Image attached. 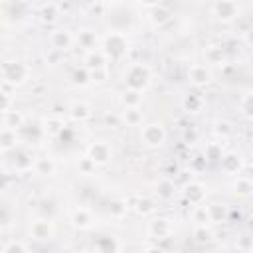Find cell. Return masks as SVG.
<instances>
[{"instance_id":"obj_1","label":"cell","mask_w":253,"mask_h":253,"mask_svg":"<svg viewBox=\"0 0 253 253\" xmlns=\"http://www.w3.org/2000/svg\"><path fill=\"white\" fill-rule=\"evenodd\" d=\"M123 77H125V83H126L128 89L144 91L150 85L152 73H150V67L144 65V63H130Z\"/></svg>"},{"instance_id":"obj_2","label":"cell","mask_w":253,"mask_h":253,"mask_svg":"<svg viewBox=\"0 0 253 253\" xmlns=\"http://www.w3.org/2000/svg\"><path fill=\"white\" fill-rule=\"evenodd\" d=\"M2 77H4V83L6 85H22L30 77V67L24 61H20V59L4 61V65H2Z\"/></svg>"},{"instance_id":"obj_3","label":"cell","mask_w":253,"mask_h":253,"mask_svg":"<svg viewBox=\"0 0 253 253\" xmlns=\"http://www.w3.org/2000/svg\"><path fill=\"white\" fill-rule=\"evenodd\" d=\"M103 51L107 57L111 59H121L126 55L128 51V40L123 32H111L107 38H105V45H103Z\"/></svg>"},{"instance_id":"obj_4","label":"cell","mask_w":253,"mask_h":253,"mask_svg":"<svg viewBox=\"0 0 253 253\" xmlns=\"http://www.w3.org/2000/svg\"><path fill=\"white\" fill-rule=\"evenodd\" d=\"M140 140L148 148H158L166 140V130H164V126L160 123H148V125H144L140 128Z\"/></svg>"},{"instance_id":"obj_5","label":"cell","mask_w":253,"mask_h":253,"mask_svg":"<svg viewBox=\"0 0 253 253\" xmlns=\"http://www.w3.org/2000/svg\"><path fill=\"white\" fill-rule=\"evenodd\" d=\"M211 12L219 22H231V20L239 18L241 8H239L237 0H215Z\"/></svg>"},{"instance_id":"obj_6","label":"cell","mask_w":253,"mask_h":253,"mask_svg":"<svg viewBox=\"0 0 253 253\" xmlns=\"http://www.w3.org/2000/svg\"><path fill=\"white\" fill-rule=\"evenodd\" d=\"M148 235L154 237V239H168L174 231V225H172V219L168 217H154L148 221Z\"/></svg>"},{"instance_id":"obj_7","label":"cell","mask_w":253,"mask_h":253,"mask_svg":"<svg viewBox=\"0 0 253 253\" xmlns=\"http://www.w3.org/2000/svg\"><path fill=\"white\" fill-rule=\"evenodd\" d=\"M188 79H190L192 85L204 87L211 81V69L208 67V63H194L188 69Z\"/></svg>"},{"instance_id":"obj_8","label":"cell","mask_w":253,"mask_h":253,"mask_svg":"<svg viewBox=\"0 0 253 253\" xmlns=\"http://www.w3.org/2000/svg\"><path fill=\"white\" fill-rule=\"evenodd\" d=\"M87 156H89L97 166H101V164H107V162L111 160L113 150H111V146H109L105 140H97V142H93V144L87 148Z\"/></svg>"},{"instance_id":"obj_9","label":"cell","mask_w":253,"mask_h":253,"mask_svg":"<svg viewBox=\"0 0 253 253\" xmlns=\"http://www.w3.org/2000/svg\"><path fill=\"white\" fill-rule=\"evenodd\" d=\"M53 223L49 219H34L30 223V237L32 239H38V241H45V239H51L53 237Z\"/></svg>"},{"instance_id":"obj_10","label":"cell","mask_w":253,"mask_h":253,"mask_svg":"<svg viewBox=\"0 0 253 253\" xmlns=\"http://www.w3.org/2000/svg\"><path fill=\"white\" fill-rule=\"evenodd\" d=\"M49 42H51V47L53 49L63 51V49H69L71 47V43L75 42V38H73V34L69 30L61 28V30H55V32L49 34Z\"/></svg>"},{"instance_id":"obj_11","label":"cell","mask_w":253,"mask_h":253,"mask_svg":"<svg viewBox=\"0 0 253 253\" xmlns=\"http://www.w3.org/2000/svg\"><path fill=\"white\" fill-rule=\"evenodd\" d=\"M219 166L227 176H237L241 166H243V160H241V156L237 152H227V154H223L219 158Z\"/></svg>"},{"instance_id":"obj_12","label":"cell","mask_w":253,"mask_h":253,"mask_svg":"<svg viewBox=\"0 0 253 253\" xmlns=\"http://www.w3.org/2000/svg\"><path fill=\"white\" fill-rule=\"evenodd\" d=\"M71 225L77 229H89L93 225V213L87 208H75L71 211Z\"/></svg>"},{"instance_id":"obj_13","label":"cell","mask_w":253,"mask_h":253,"mask_svg":"<svg viewBox=\"0 0 253 253\" xmlns=\"http://www.w3.org/2000/svg\"><path fill=\"white\" fill-rule=\"evenodd\" d=\"M184 196H186V200H188L192 206H198V204H204V200H206V190H204V186H202L200 182H190V184H186V188H184Z\"/></svg>"},{"instance_id":"obj_14","label":"cell","mask_w":253,"mask_h":253,"mask_svg":"<svg viewBox=\"0 0 253 253\" xmlns=\"http://www.w3.org/2000/svg\"><path fill=\"white\" fill-rule=\"evenodd\" d=\"M85 67H87L89 71L107 67V55H105V51H103V49H101V51H99V49H91V51H87Z\"/></svg>"},{"instance_id":"obj_15","label":"cell","mask_w":253,"mask_h":253,"mask_svg":"<svg viewBox=\"0 0 253 253\" xmlns=\"http://www.w3.org/2000/svg\"><path fill=\"white\" fill-rule=\"evenodd\" d=\"M55 168H57V164L51 156H40L34 160V172L40 176H51L55 172Z\"/></svg>"},{"instance_id":"obj_16","label":"cell","mask_w":253,"mask_h":253,"mask_svg":"<svg viewBox=\"0 0 253 253\" xmlns=\"http://www.w3.org/2000/svg\"><path fill=\"white\" fill-rule=\"evenodd\" d=\"M204 57L208 65H223L225 63V51L219 45H208L204 49Z\"/></svg>"},{"instance_id":"obj_17","label":"cell","mask_w":253,"mask_h":253,"mask_svg":"<svg viewBox=\"0 0 253 253\" xmlns=\"http://www.w3.org/2000/svg\"><path fill=\"white\" fill-rule=\"evenodd\" d=\"M18 128H12V126H6L2 128V152H8L12 148H16L18 144V134H16Z\"/></svg>"},{"instance_id":"obj_18","label":"cell","mask_w":253,"mask_h":253,"mask_svg":"<svg viewBox=\"0 0 253 253\" xmlns=\"http://www.w3.org/2000/svg\"><path fill=\"white\" fill-rule=\"evenodd\" d=\"M194 237L198 243H210L213 239V231L210 223H196L194 225Z\"/></svg>"},{"instance_id":"obj_19","label":"cell","mask_w":253,"mask_h":253,"mask_svg":"<svg viewBox=\"0 0 253 253\" xmlns=\"http://www.w3.org/2000/svg\"><path fill=\"white\" fill-rule=\"evenodd\" d=\"M150 20H152L154 26H162V24L170 22V10L158 4V6H154V8L150 10Z\"/></svg>"},{"instance_id":"obj_20","label":"cell","mask_w":253,"mask_h":253,"mask_svg":"<svg viewBox=\"0 0 253 253\" xmlns=\"http://www.w3.org/2000/svg\"><path fill=\"white\" fill-rule=\"evenodd\" d=\"M77 42H79V45H81L83 49L91 51V49H95L97 36H95V32H91V30H81V32L77 34Z\"/></svg>"},{"instance_id":"obj_21","label":"cell","mask_w":253,"mask_h":253,"mask_svg":"<svg viewBox=\"0 0 253 253\" xmlns=\"http://www.w3.org/2000/svg\"><path fill=\"white\" fill-rule=\"evenodd\" d=\"M208 210H210L211 223H223V221H227V208L223 204H210Z\"/></svg>"},{"instance_id":"obj_22","label":"cell","mask_w":253,"mask_h":253,"mask_svg":"<svg viewBox=\"0 0 253 253\" xmlns=\"http://www.w3.org/2000/svg\"><path fill=\"white\" fill-rule=\"evenodd\" d=\"M251 190H253V182L247 176H239L233 184V192L237 196H251Z\"/></svg>"},{"instance_id":"obj_23","label":"cell","mask_w":253,"mask_h":253,"mask_svg":"<svg viewBox=\"0 0 253 253\" xmlns=\"http://www.w3.org/2000/svg\"><path fill=\"white\" fill-rule=\"evenodd\" d=\"M121 101H123V105H125V107H138V105H140V101H142V91L128 89V91H125V93H123Z\"/></svg>"},{"instance_id":"obj_24","label":"cell","mask_w":253,"mask_h":253,"mask_svg":"<svg viewBox=\"0 0 253 253\" xmlns=\"http://www.w3.org/2000/svg\"><path fill=\"white\" fill-rule=\"evenodd\" d=\"M174 190H176V188H174V184H172L170 180H166V178H164V180H160V182H158V186H156V194H158V198H160V200H170V198L174 196Z\"/></svg>"},{"instance_id":"obj_25","label":"cell","mask_w":253,"mask_h":253,"mask_svg":"<svg viewBox=\"0 0 253 253\" xmlns=\"http://www.w3.org/2000/svg\"><path fill=\"white\" fill-rule=\"evenodd\" d=\"M194 221L196 223H211V217H210V210L206 204H198L194 206V213H192Z\"/></svg>"},{"instance_id":"obj_26","label":"cell","mask_w":253,"mask_h":253,"mask_svg":"<svg viewBox=\"0 0 253 253\" xmlns=\"http://www.w3.org/2000/svg\"><path fill=\"white\" fill-rule=\"evenodd\" d=\"M125 121L130 126H136L142 123V111H138V107H126L125 109Z\"/></svg>"},{"instance_id":"obj_27","label":"cell","mask_w":253,"mask_h":253,"mask_svg":"<svg viewBox=\"0 0 253 253\" xmlns=\"http://www.w3.org/2000/svg\"><path fill=\"white\" fill-rule=\"evenodd\" d=\"M4 125L12 126V128H20L24 125V115L16 113V111H6L4 113Z\"/></svg>"},{"instance_id":"obj_28","label":"cell","mask_w":253,"mask_h":253,"mask_svg":"<svg viewBox=\"0 0 253 253\" xmlns=\"http://www.w3.org/2000/svg\"><path fill=\"white\" fill-rule=\"evenodd\" d=\"M69 111H71V117L77 119V121H83V119H89L91 117V109L85 103H75V105H71Z\"/></svg>"},{"instance_id":"obj_29","label":"cell","mask_w":253,"mask_h":253,"mask_svg":"<svg viewBox=\"0 0 253 253\" xmlns=\"http://www.w3.org/2000/svg\"><path fill=\"white\" fill-rule=\"evenodd\" d=\"M239 109H241V115H243V117H247V119L253 121V93H247V95L241 97Z\"/></svg>"},{"instance_id":"obj_30","label":"cell","mask_w":253,"mask_h":253,"mask_svg":"<svg viewBox=\"0 0 253 253\" xmlns=\"http://www.w3.org/2000/svg\"><path fill=\"white\" fill-rule=\"evenodd\" d=\"M40 16H42V20L43 22H55L57 20V16H59V12H57V6L55 4H43L42 6V12H40Z\"/></svg>"},{"instance_id":"obj_31","label":"cell","mask_w":253,"mask_h":253,"mask_svg":"<svg viewBox=\"0 0 253 253\" xmlns=\"http://www.w3.org/2000/svg\"><path fill=\"white\" fill-rule=\"evenodd\" d=\"M26 253L30 251V245L28 243H22V241H10L6 245H2V253Z\"/></svg>"},{"instance_id":"obj_32","label":"cell","mask_w":253,"mask_h":253,"mask_svg":"<svg viewBox=\"0 0 253 253\" xmlns=\"http://www.w3.org/2000/svg\"><path fill=\"white\" fill-rule=\"evenodd\" d=\"M134 210H136V213H144V215H146V213H150V211L154 210V206H152L150 200H140Z\"/></svg>"},{"instance_id":"obj_33","label":"cell","mask_w":253,"mask_h":253,"mask_svg":"<svg viewBox=\"0 0 253 253\" xmlns=\"http://www.w3.org/2000/svg\"><path fill=\"white\" fill-rule=\"evenodd\" d=\"M245 42H247V43H249V45H253V28H251V30H247V32H245Z\"/></svg>"},{"instance_id":"obj_34","label":"cell","mask_w":253,"mask_h":253,"mask_svg":"<svg viewBox=\"0 0 253 253\" xmlns=\"http://www.w3.org/2000/svg\"><path fill=\"white\" fill-rule=\"evenodd\" d=\"M144 6H150V8H154V6H158L160 4V0H140Z\"/></svg>"},{"instance_id":"obj_35","label":"cell","mask_w":253,"mask_h":253,"mask_svg":"<svg viewBox=\"0 0 253 253\" xmlns=\"http://www.w3.org/2000/svg\"><path fill=\"white\" fill-rule=\"evenodd\" d=\"M99 2H103V4H117V2H121V0H99Z\"/></svg>"},{"instance_id":"obj_36","label":"cell","mask_w":253,"mask_h":253,"mask_svg":"<svg viewBox=\"0 0 253 253\" xmlns=\"http://www.w3.org/2000/svg\"><path fill=\"white\" fill-rule=\"evenodd\" d=\"M249 229L253 231V215H251V219H249Z\"/></svg>"},{"instance_id":"obj_37","label":"cell","mask_w":253,"mask_h":253,"mask_svg":"<svg viewBox=\"0 0 253 253\" xmlns=\"http://www.w3.org/2000/svg\"><path fill=\"white\" fill-rule=\"evenodd\" d=\"M249 162H251V166H253V154H251V160H249Z\"/></svg>"},{"instance_id":"obj_38","label":"cell","mask_w":253,"mask_h":253,"mask_svg":"<svg viewBox=\"0 0 253 253\" xmlns=\"http://www.w3.org/2000/svg\"><path fill=\"white\" fill-rule=\"evenodd\" d=\"M251 198H253V190H251Z\"/></svg>"}]
</instances>
